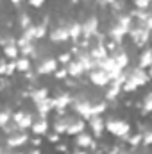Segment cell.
Listing matches in <instances>:
<instances>
[{
  "instance_id": "cell-39",
  "label": "cell",
  "mask_w": 152,
  "mask_h": 154,
  "mask_svg": "<svg viewBox=\"0 0 152 154\" xmlns=\"http://www.w3.org/2000/svg\"><path fill=\"white\" fill-rule=\"evenodd\" d=\"M68 154H90V152H88L86 149H79V147H74V149H72V151H70Z\"/></svg>"
},
{
  "instance_id": "cell-7",
  "label": "cell",
  "mask_w": 152,
  "mask_h": 154,
  "mask_svg": "<svg viewBox=\"0 0 152 154\" xmlns=\"http://www.w3.org/2000/svg\"><path fill=\"white\" fill-rule=\"evenodd\" d=\"M47 38H48L50 43H66V41H70L68 27H66V18H59L54 27H48Z\"/></svg>"
},
{
  "instance_id": "cell-38",
  "label": "cell",
  "mask_w": 152,
  "mask_h": 154,
  "mask_svg": "<svg viewBox=\"0 0 152 154\" xmlns=\"http://www.w3.org/2000/svg\"><path fill=\"white\" fill-rule=\"evenodd\" d=\"M7 59L5 57H0V77H5V68H7Z\"/></svg>"
},
{
  "instance_id": "cell-5",
  "label": "cell",
  "mask_w": 152,
  "mask_h": 154,
  "mask_svg": "<svg viewBox=\"0 0 152 154\" xmlns=\"http://www.w3.org/2000/svg\"><path fill=\"white\" fill-rule=\"evenodd\" d=\"M52 102H54L56 115H66L68 108L72 104V91L66 88H56L54 95H52Z\"/></svg>"
},
{
  "instance_id": "cell-33",
  "label": "cell",
  "mask_w": 152,
  "mask_h": 154,
  "mask_svg": "<svg viewBox=\"0 0 152 154\" xmlns=\"http://www.w3.org/2000/svg\"><path fill=\"white\" fill-rule=\"evenodd\" d=\"M56 151L59 154H68L70 152V145L65 143V142H59V143H56Z\"/></svg>"
},
{
  "instance_id": "cell-23",
  "label": "cell",
  "mask_w": 152,
  "mask_h": 154,
  "mask_svg": "<svg viewBox=\"0 0 152 154\" xmlns=\"http://www.w3.org/2000/svg\"><path fill=\"white\" fill-rule=\"evenodd\" d=\"M140 115L141 116H149L152 111V93L150 91H145V95H143V99L140 100Z\"/></svg>"
},
{
  "instance_id": "cell-19",
  "label": "cell",
  "mask_w": 152,
  "mask_h": 154,
  "mask_svg": "<svg viewBox=\"0 0 152 154\" xmlns=\"http://www.w3.org/2000/svg\"><path fill=\"white\" fill-rule=\"evenodd\" d=\"M34 109H36V115H43L48 116L52 111H54V102H52V97H47L43 100H39L34 104Z\"/></svg>"
},
{
  "instance_id": "cell-11",
  "label": "cell",
  "mask_w": 152,
  "mask_h": 154,
  "mask_svg": "<svg viewBox=\"0 0 152 154\" xmlns=\"http://www.w3.org/2000/svg\"><path fill=\"white\" fill-rule=\"evenodd\" d=\"M86 127L90 129V133L93 134V138H102L104 133H106V118L102 115H93L88 118L86 122Z\"/></svg>"
},
{
  "instance_id": "cell-21",
  "label": "cell",
  "mask_w": 152,
  "mask_h": 154,
  "mask_svg": "<svg viewBox=\"0 0 152 154\" xmlns=\"http://www.w3.org/2000/svg\"><path fill=\"white\" fill-rule=\"evenodd\" d=\"M138 66H140V68H145V70H150V66H152V54H150L149 45H147V47H143V48L140 50V54H138Z\"/></svg>"
},
{
  "instance_id": "cell-20",
  "label": "cell",
  "mask_w": 152,
  "mask_h": 154,
  "mask_svg": "<svg viewBox=\"0 0 152 154\" xmlns=\"http://www.w3.org/2000/svg\"><path fill=\"white\" fill-rule=\"evenodd\" d=\"M65 70H66L68 77H74V79H81L82 75H86L84 68L79 65V61H77V59H72V61H68V63L65 65Z\"/></svg>"
},
{
  "instance_id": "cell-16",
  "label": "cell",
  "mask_w": 152,
  "mask_h": 154,
  "mask_svg": "<svg viewBox=\"0 0 152 154\" xmlns=\"http://www.w3.org/2000/svg\"><path fill=\"white\" fill-rule=\"evenodd\" d=\"M32 22H34V18H32L25 9H22V5H18V11H16V25H18L20 32L25 31L27 27H31Z\"/></svg>"
},
{
  "instance_id": "cell-4",
  "label": "cell",
  "mask_w": 152,
  "mask_h": 154,
  "mask_svg": "<svg viewBox=\"0 0 152 154\" xmlns=\"http://www.w3.org/2000/svg\"><path fill=\"white\" fill-rule=\"evenodd\" d=\"M81 23V38L82 39H91L99 31H100V16L97 13H88L79 20Z\"/></svg>"
},
{
  "instance_id": "cell-1",
  "label": "cell",
  "mask_w": 152,
  "mask_h": 154,
  "mask_svg": "<svg viewBox=\"0 0 152 154\" xmlns=\"http://www.w3.org/2000/svg\"><path fill=\"white\" fill-rule=\"evenodd\" d=\"M123 75L125 79L122 82V93H134L150 81V70L140 68L138 65H129L123 68Z\"/></svg>"
},
{
  "instance_id": "cell-3",
  "label": "cell",
  "mask_w": 152,
  "mask_h": 154,
  "mask_svg": "<svg viewBox=\"0 0 152 154\" xmlns=\"http://www.w3.org/2000/svg\"><path fill=\"white\" fill-rule=\"evenodd\" d=\"M48 27H50V14H43L38 22H32L31 27L22 31V36L27 39H32V41H41L47 38Z\"/></svg>"
},
{
  "instance_id": "cell-41",
  "label": "cell",
  "mask_w": 152,
  "mask_h": 154,
  "mask_svg": "<svg viewBox=\"0 0 152 154\" xmlns=\"http://www.w3.org/2000/svg\"><path fill=\"white\" fill-rule=\"evenodd\" d=\"M91 154H102V152H99V151H95V152H91Z\"/></svg>"
},
{
  "instance_id": "cell-25",
  "label": "cell",
  "mask_w": 152,
  "mask_h": 154,
  "mask_svg": "<svg viewBox=\"0 0 152 154\" xmlns=\"http://www.w3.org/2000/svg\"><path fill=\"white\" fill-rule=\"evenodd\" d=\"M52 131H56L61 136L65 134V131H66V118H65V115L54 116V120H52Z\"/></svg>"
},
{
  "instance_id": "cell-14",
  "label": "cell",
  "mask_w": 152,
  "mask_h": 154,
  "mask_svg": "<svg viewBox=\"0 0 152 154\" xmlns=\"http://www.w3.org/2000/svg\"><path fill=\"white\" fill-rule=\"evenodd\" d=\"M34 136H45L48 131H50V120L48 116H43V115H36L34 113V120H32V125L29 129Z\"/></svg>"
},
{
  "instance_id": "cell-31",
  "label": "cell",
  "mask_w": 152,
  "mask_h": 154,
  "mask_svg": "<svg viewBox=\"0 0 152 154\" xmlns=\"http://www.w3.org/2000/svg\"><path fill=\"white\" fill-rule=\"evenodd\" d=\"M134 9H150V0H132Z\"/></svg>"
},
{
  "instance_id": "cell-35",
  "label": "cell",
  "mask_w": 152,
  "mask_h": 154,
  "mask_svg": "<svg viewBox=\"0 0 152 154\" xmlns=\"http://www.w3.org/2000/svg\"><path fill=\"white\" fill-rule=\"evenodd\" d=\"M45 2H47V0H27V4H29L31 7H34V9H41V7L45 5Z\"/></svg>"
},
{
  "instance_id": "cell-10",
  "label": "cell",
  "mask_w": 152,
  "mask_h": 154,
  "mask_svg": "<svg viewBox=\"0 0 152 154\" xmlns=\"http://www.w3.org/2000/svg\"><path fill=\"white\" fill-rule=\"evenodd\" d=\"M11 120L20 127V129H23V131H29L31 129V125H32V120H34V113L32 111H29V109H23V108H20V109H16V111H13V116H11Z\"/></svg>"
},
{
  "instance_id": "cell-2",
  "label": "cell",
  "mask_w": 152,
  "mask_h": 154,
  "mask_svg": "<svg viewBox=\"0 0 152 154\" xmlns=\"http://www.w3.org/2000/svg\"><path fill=\"white\" fill-rule=\"evenodd\" d=\"M106 131L114 136V138H118V140H125L127 136H129V133L132 131V125H131V122L127 120V118H122V116L118 115H109L106 118Z\"/></svg>"
},
{
  "instance_id": "cell-40",
  "label": "cell",
  "mask_w": 152,
  "mask_h": 154,
  "mask_svg": "<svg viewBox=\"0 0 152 154\" xmlns=\"http://www.w3.org/2000/svg\"><path fill=\"white\" fill-rule=\"evenodd\" d=\"M9 2H11L13 5H16V7H18V5H22V4H25L27 0H9Z\"/></svg>"
},
{
  "instance_id": "cell-13",
  "label": "cell",
  "mask_w": 152,
  "mask_h": 154,
  "mask_svg": "<svg viewBox=\"0 0 152 154\" xmlns=\"http://www.w3.org/2000/svg\"><path fill=\"white\" fill-rule=\"evenodd\" d=\"M88 82L90 84H93V86H97V88H106L108 84H109V74L108 72H104L102 68H93V70H90L88 74Z\"/></svg>"
},
{
  "instance_id": "cell-34",
  "label": "cell",
  "mask_w": 152,
  "mask_h": 154,
  "mask_svg": "<svg viewBox=\"0 0 152 154\" xmlns=\"http://www.w3.org/2000/svg\"><path fill=\"white\" fill-rule=\"evenodd\" d=\"M14 72H16V68H14V61H9V63H7V68H5V77H13L14 75Z\"/></svg>"
},
{
  "instance_id": "cell-27",
  "label": "cell",
  "mask_w": 152,
  "mask_h": 154,
  "mask_svg": "<svg viewBox=\"0 0 152 154\" xmlns=\"http://www.w3.org/2000/svg\"><path fill=\"white\" fill-rule=\"evenodd\" d=\"M109 11L111 13H125L127 11V0H114L109 5Z\"/></svg>"
},
{
  "instance_id": "cell-24",
  "label": "cell",
  "mask_w": 152,
  "mask_h": 154,
  "mask_svg": "<svg viewBox=\"0 0 152 154\" xmlns=\"http://www.w3.org/2000/svg\"><path fill=\"white\" fill-rule=\"evenodd\" d=\"M7 45H16V34H13L11 29L0 27V47H7Z\"/></svg>"
},
{
  "instance_id": "cell-6",
  "label": "cell",
  "mask_w": 152,
  "mask_h": 154,
  "mask_svg": "<svg viewBox=\"0 0 152 154\" xmlns=\"http://www.w3.org/2000/svg\"><path fill=\"white\" fill-rule=\"evenodd\" d=\"M59 66H61V65H59V61L56 59V56H45V57H39L36 61H32V70H34L39 77L52 75Z\"/></svg>"
},
{
  "instance_id": "cell-37",
  "label": "cell",
  "mask_w": 152,
  "mask_h": 154,
  "mask_svg": "<svg viewBox=\"0 0 152 154\" xmlns=\"http://www.w3.org/2000/svg\"><path fill=\"white\" fill-rule=\"evenodd\" d=\"M25 154H43L41 147H32V145H25Z\"/></svg>"
},
{
  "instance_id": "cell-32",
  "label": "cell",
  "mask_w": 152,
  "mask_h": 154,
  "mask_svg": "<svg viewBox=\"0 0 152 154\" xmlns=\"http://www.w3.org/2000/svg\"><path fill=\"white\" fill-rule=\"evenodd\" d=\"M52 75H54V79H56V81H61V82H63V81H65V79L68 77V74H66L65 66H59V68H57V70H56V72H54Z\"/></svg>"
},
{
  "instance_id": "cell-18",
  "label": "cell",
  "mask_w": 152,
  "mask_h": 154,
  "mask_svg": "<svg viewBox=\"0 0 152 154\" xmlns=\"http://www.w3.org/2000/svg\"><path fill=\"white\" fill-rule=\"evenodd\" d=\"M47 97H50V88H48V86L38 84V86H32V88L29 90V99H31L34 104L39 102V100H43V99H47Z\"/></svg>"
},
{
  "instance_id": "cell-8",
  "label": "cell",
  "mask_w": 152,
  "mask_h": 154,
  "mask_svg": "<svg viewBox=\"0 0 152 154\" xmlns=\"http://www.w3.org/2000/svg\"><path fill=\"white\" fill-rule=\"evenodd\" d=\"M127 36L131 38L132 45H134L136 48H143V47H147V45H149V39H150V31L143 29L140 23H136V22L132 20V25H131V29H129Z\"/></svg>"
},
{
  "instance_id": "cell-28",
  "label": "cell",
  "mask_w": 152,
  "mask_h": 154,
  "mask_svg": "<svg viewBox=\"0 0 152 154\" xmlns=\"http://www.w3.org/2000/svg\"><path fill=\"white\" fill-rule=\"evenodd\" d=\"M16 131H20V127L13 122V120H9L4 127H2V134L4 136H7V134H13V133H16Z\"/></svg>"
},
{
  "instance_id": "cell-12",
  "label": "cell",
  "mask_w": 152,
  "mask_h": 154,
  "mask_svg": "<svg viewBox=\"0 0 152 154\" xmlns=\"http://www.w3.org/2000/svg\"><path fill=\"white\" fill-rule=\"evenodd\" d=\"M29 138H31V134L27 131L20 129V131H16L13 134H7L5 136V145L11 147V149H22V147L29 145Z\"/></svg>"
},
{
  "instance_id": "cell-36",
  "label": "cell",
  "mask_w": 152,
  "mask_h": 154,
  "mask_svg": "<svg viewBox=\"0 0 152 154\" xmlns=\"http://www.w3.org/2000/svg\"><path fill=\"white\" fill-rule=\"evenodd\" d=\"M114 0H95V4L99 5V7H102V9H109V5L113 4Z\"/></svg>"
},
{
  "instance_id": "cell-26",
  "label": "cell",
  "mask_w": 152,
  "mask_h": 154,
  "mask_svg": "<svg viewBox=\"0 0 152 154\" xmlns=\"http://www.w3.org/2000/svg\"><path fill=\"white\" fill-rule=\"evenodd\" d=\"M18 56H20V50H18V47H16V45L2 47V57H5L7 61H14Z\"/></svg>"
},
{
  "instance_id": "cell-29",
  "label": "cell",
  "mask_w": 152,
  "mask_h": 154,
  "mask_svg": "<svg viewBox=\"0 0 152 154\" xmlns=\"http://www.w3.org/2000/svg\"><path fill=\"white\" fill-rule=\"evenodd\" d=\"M56 59L59 61V65H61V66H65L68 61H72V59H74V56H72V52H70V50H65V52H61L59 56H56Z\"/></svg>"
},
{
  "instance_id": "cell-22",
  "label": "cell",
  "mask_w": 152,
  "mask_h": 154,
  "mask_svg": "<svg viewBox=\"0 0 152 154\" xmlns=\"http://www.w3.org/2000/svg\"><path fill=\"white\" fill-rule=\"evenodd\" d=\"M14 68H16V72L25 74V72L32 70V59L31 57H25V56H18L14 59Z\"/></svg>"
},
{
  "instance_id": "cell-30",
  "label": "cell",
  "mask_w": 152,
  "mask_h": 154,
  "mask_svg": "<svg viewBox=\"0 0 152 154\" xmlns=\"http://www.w3.org/2000/svg\"><path fill=\"white\" fill-rule=\"evenodd\" d=\"M45 140H47L48 143H54V145H56V143L61 142V134H57L56 131H48V133L45 134Z\"/></svg>"
},
{
  "instance_id": "cell-17",
  "label": "cell",
  "mask_w": 152,
  "mask_h": 154,
  "mask_svg": "<svg viewBox=\"0 0 152 154\" xmlns=\"http://www.w3.org/2000/svg\"><path fill=\"white\" fill-rule=\"evenodd\" d=\"M93 134L90 133V131H82V133H79L74 136V147H79V149H90L91 147V143H93Z\"/></svg>"
},
{
  "instance_id": "cell-9",
  "label": "cell",
  "mask_w": 152,
  "mask_h": 154,
  "mask_svg": "<svg viewBox=\"0 0 152 154\" xmlns=\"http://www.w3.org/2000/svg\"><path fill=\"white\" fill-rule=\"evenodd\" d=\"M65 118H66V131H65L66 136H75V134L88 129L86 127V120L81 118L79 115H75V113H66Z\"/></svg>"
},
{
  "instance_id": "cell-15",
  "label": "cell",
  "mask_w": 152,
  "mask_h": 154,
  "mask_svg": "<svg viewBox=\"0 0 152 154\" xmlns=\"http://www.w3.org/2000/svg\"><path fill=\"white\" fill-rule=\"evenodd\" d=\"M120 95H122V84H120L118 81H109V84L106 86L102 97H104L108 102H111V100H118Z\"/></svg>"
}]
</instances>
